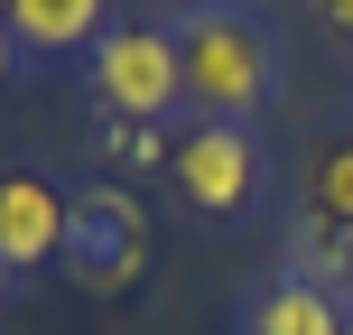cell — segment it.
<instances>
[{
    "label": "cell",
    "instance_id": "8fae6325",
    "mask_svg": "<svg viewBox=\"0 0 353 335\" xmlns=\"http://www.w3.org/2000/svg\"><path fill=\"white\" fill-rule=\"evenodd\" d=\"M10 75H19V37L0 28V84H10Z\"/></svg>",
    "mask_w": 353,
    "mask_h": 335
},
{
    "label": "cell",
    "instance_id": "277c9868",
    "mask_svg": "<svg viewBox=\"0 0 353 335\" xmlns=\"http://www.w3.org/2000/svg\"><path fill=\"white\" fill-rule=\"evenodd\" d=\"M168 186L186 214H205V224H223V214H242L251 195H261V140H251V122H186L168 149Z\"/></svg>",
    "mask_w": 353,
    "mask_h": 335
},
{
    "label": "cell",
    "instance_id": "5b68a950",
    "mask_svg": "<svg viewBox=\"0 0 353 335\" xmlns=\"http://www.w3.org/2000/svg\"><path fill=\"white\" fill-rule=\"evenodd\" d=\"M65 214H74V195L56 186V177L0 168V270H10V280H28V270L65 261Z\"/></svg>",
    "mask_w": 353,
    "mask_h": 335
},
{
    "label": "cell",
    "instance_id": "7a4b0ae2",
    "mask_svg": "<svg viewBox=\"0 0 353 335\" xmlns=\"http://www.w3.org/2000/svg\"><path fill=\"white\" fill-rule=\"evenodd\" d=\"M84 93L103 122H168L186 103V66H176V28L159 19H112L84 56Z\"/></svg>",
    "mask_w": 353,
    "mask_h": 335
},
{
    "label": "cell",
    "instance_id": "3957f363",
    "mask_svg": "<svg viewBox=\"0 0 353 335\" xmlns=\"http://www.w3.org/2000/svg\"><path fill=\"white\" fill-rule=\"evenodd\" d=\"M65 270L93 298L140 289V270H149V205L130 186H112V177H93V186L74 195V214H65Z\"/></svg>",
    "mask_w": 353,
    "mask_h": 335
},
{
    "label": "cell",
    "instance_id": "7c38bea8",
    "mask_svg": "<svg viewBox=\"0 0 353 335\" xmlns=\"http://www.w3.org/2000/svg\"><path fill=\"white\" fill-rule=\"evenodd\" d=\"M0 28H10V0H0Z\"/></svg>",
    "mask_w": 353,
    "mask_h": 335
},
{
    "label": "cell",
    "instance_id": "6da1fadb",
    "mask_svg": "<svg viewBox=\"0 0 353 335\" xmlns=\"http://www.w3.org/2000/svg\"><path fill=\"white\" fill-rule=\"evenodd\" d=\"M168 28H176L195 122H261L279 103V37H270V19L251 0H186Z\"/></svg>",
    "mask_w": 353,
    "mask_h": 335
},
{
    "label": "cell",
    "instance_id": "30bf717a",
    "mask_svg": "<svg viewBox=\"0 0 353 335\" xmlns=\"http://www.w3.org/2000/svg\"><path fill=\"white\" fill-rule=\"evenodd\" d=\"M316 19H325V28H335L344 47H353V0H316Z\"/></svg>",
    "mask_w": 353,
    "mask_h": 335
},
{
    "label": "cell",
    "instance_id": "5bb4252c",
    "mask_svg": "<svg viewBox=\"0 0 353 335\" xmlns=\"http://www.w3.org/2000/svg\"><path fill=\"white\" fill-rule=\"evenodd\" d=\"M344 335H353V317H344Z\"/></svg>",
    "mask_w": 353,
    "mask_h": 335
},
{
    "label": "cell",
    "instance_id": "8992f818",
    "mask_svg": "<svg viewBox=\"0 0 353 335\" xmlns=\"http://www.w3.org/2000/svg\"><path fill=\"white\" fill-rule=\"evenodd\" d=\"M112 28V0H10V37L28 56H93Z\"/></svg>",
    "mask_w": 353,
    "mask_h": 335
},
{
    "label": "cell",
    "instance_id": "4fadbf2b",
    "mask_svg": "<svg viewBox=\"0 0 353 335\" xmlns=\"http://www.w3.org/2000/svg\"><path fill=\"white\" fill-rule=\"evenodd\" d=\"M0 298H10V270H0Z\"/></svg>",
    "mask_w": 353,
    "mask_h": 335
},
{
    "label": "cell",
    "instance_id": "ba28073f",
    "mask_svg": "<svg viewBox=\"0 0 353 335\" xmlns=\"http://www.w3.org/2000/svg\"><path fill=\"white\" fill-rule=\"evenodd\" d=\"M298 205H307V224L353 233V131H335V140L307 149V168H298Z\"/></svg>",
    "mask_w": 353,
    "mask_h": 335
},
{
    "label": "cell",
    "instance_id": "52a82bcc",
    "mask_svg": "<svg viewBox=\"0 0 353 335\" xmlns=\"http://www.w3.org/2000/svg\"><path fill=\"white\" fill-rule=\"evenodd\" d=\"M344 317H353V298L344 289H316V280H270L261 289V307H251V326L242 335H344Z\"/></svg>",
    "mask_w": 353,
    "mask_h": 335
},
{
    "label": "cell",
    "instance_id": "9c48e42d",
    "mask_svg": "<svg viewBox=\"0 0 353 335\" xmlns=\"http://www.w3.org/2000/svg\"><path fill=\"white\" fill-rule=\"evenodd\" d=\"M168 131L159 122H112V159H121V168H168Z\"/></svg>",
    "mask_w": 353,
    "mask_h": 335
}]
</instances>
